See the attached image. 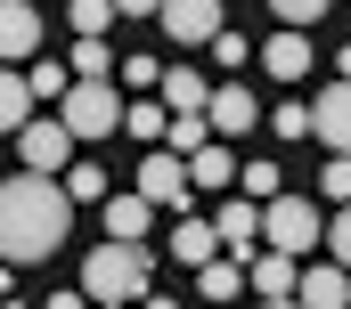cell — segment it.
Listing matches in <instances>:
<instances>
[{
  "label": "cell",
  "mask_w": 351,
  "mask_h": 309,
  "mask_svg": "<svg viewBox=\"0 0 351 309\" xmlns=\"http://www.w3.org/2000/svg\"><path fill=\"white\" fill-rule=\"evenodd\" d=\"M74 236V196L41 171L25 179H0V260L25 269V260H49L58 244Z\"/></svg>",
  "instance_id": "obj_1"
},
{
  "label": "cell",
  "mask_w": 351,
  "mask_h": 309,
  "mask_svg": "<svg viewBox=\"0 0 351 309\" xmlns=\"http://www.w3.org/2000/svg\"><path fill=\"white\" fill-rule=\"evenodd\" d=\"M147 285H156V252L147 244H98L82 260V293H90V309H131V301H147Z\"/></svg>",
  "instance_id": "obj_2"
},
{
  "label": "cell",
  "mask_w": 351,
  "mask_h": 309,
  "mask_svg": "<svg viewBox=\"0 0 351 309\" xmlns=\"http://www.w3.org/2000/svg\"><path fill=\"white\" fill-rule=\"evenodd\" d=\"M311 244H327V212H319L311 196H269L262 204V252L311 260Z\"/></svg>",
  "instance_id": "obj_3"
},
{
  "label": "cell",
  "mask_w": 351,
  "mask_h": 309,
  "mask_svg": "<svg viewBox=\"0 0 351 309\" xmlns=\"http://www.w3.org/2000/svg\"><path fill=\"white\" fill-rule=\"evenodd\" d=\"M58 122L74 131V147L114 139V131H123V98H114V81H74V90L58 98Z\"/></svg>",
  "instance_id": "obj_4"
},
{
  "label": "cell",
  "mask_w": 351,
  "mask_h": 309,
  "mask_svg": "<svg viewBox=\"0 0 351 309\" xmlns=\"http://www.w3.org/2000/svg\"><path fill=\"white\" fill-rule=\"evenodd\" d=\"M16 154H25V171H41V179H66L74 171V131L49 114V122H25L16 131Z\"/></svg>",
  "instance_id": "obj_5"
},
{
  "label": "cell",
  "mask_w": 351,
  "mask_h": 309,
  "mask_svg": "<svg viewBox=\"0 0 351 309\" xmlns=\"http://www.w3.org/2000/svg\"><path fill=\"white\" fill-rule=\"evenodd\" d=\"M213 236H221V252L245 269L254 252H262V204H245V196H229L221 212H213Z\"/></svg>",
  "instance_id": "obj_6"
},
{
  "label": "cell",
  "mask_w": 351,
  "mask_h": 309,
  "mask_svg": "<svg viewBox=\"0 0 351 309\" xmlns=\"http://www.w3.org/2000/svg\"><path fill=\"white\" fill-rule=\"evenodd\" d=\"M311 131H319L327 154H351V81H327V90L311 98Z\"/></svg>",
  "instance_id": "obj_7"
},
{
  "label": "cell",
  "mask_w": 351,
  "mask_h": 309,
  "mask_svg": "<svg viewBox=\"0 0 351 309\" xmlns=\"http://www.w3.org/2000/svg\"><path fill=\"white\" fill-rule=\"evenodd\" d=\"M204 122H213V139H245V131L262 122V106H254L245 81H221V90L204 98Z\"/></svg>",
  "instance_id": "obj_8"
},
{
  "label": "cell",
  "mask_w": 351,
  "mask_h": 309,
  "mask_svg": "<svg viewBox=\"0 0 351 309\" xmlns=\"http://www.w3.org/2000/svg\"><path fill=\"white\" fill-rule=\"evenodd\" d=\"M139 196L164 212V204H188V163H180L172 147H147V163H139Z\"/></svg>",
  "instance_id": "obj_9"
},
{
  "label": "cell",
  "mask_w": 351,
  "mask_h": 309,
  "mask_svg": "<svg viewBox=\"0 0 351 309\" xmlns=\"http://www.w3.org/2000/svg\"><path fill=\"white\" fill-rule=\"evenodd\" d=\"M294 301H302V309H351V269H335V260H302Z\"/></svg>",
  "instance_id": "obj_10"
},
{
  "label": "cell",
  "mask_w": 351,
  "mask_h": 309,
  "mask_svg": "<svg viewBox=\"0 0 351 309\" xmlns=\"http://www.w3.org/2000/svg\"><path fill=\"white\" fill-rule=\"evenodd\" d=\"M164 33H172L180 49H196V41H213L221 33V0H164V16H156Z\"/></svg>",
  "instance_id": "obj_11"
},
{
  "label": "cell",
  "mask_w": 351,
  "mask_h": 309,
  "mask_svg": "<svg viewBox=\"0 0 351 309\" xmlns=\"http://www.w3.org/2000/svg\"><path fill=\"white\" fill-rule=\"evenodd\" d=\"M33 49H41L33 0H0V66H16V57H33Z\"/></svg>",
  "instance_id": "obj_12"
},
{
  "label": "cell",
  "mask_w": 351,
  "mask_h": 309,
  "mask_svg": "<svg viewBox=\"0 0 351 309\" xmlns=\"http://www.w3.org/2000/svg\"><path fill=\"white\" fill-rule=\"evenodd\" d=\"M294 277H302V260H286V252H254L245 260V285L262 301H294Z\"/></svg>",
  "instance_id": "obj_13"
},
{
  "label": "cell",
  "mask_w": 351,
  "mask_h": 309,
  "mask_svg": "<svg viewBox=\"0 0 351 309\" xmlns=\"http://www.w3.org/2000/svg\"><path fill=\"white\" fill-rule=\"evenodd\" d=\"M156 90H164V106H172V114H204V98H213V81L196 74V66H164Z\"/></svg>",
  "instance_id": "obj_14"
},
{
  "label": "cell",
  "mask_w": 351,
  "mask_h": 309,
  "mask_svg": "<svg viewBox=\"0 0 351 309\" xmlns=\"http://www.w3.org/2000/svg\"><path fill=\"white\" fill-rule=\"evenodd\" d=\"M147 220H156V204H147V196H106V236H114V244H139Z\"/></svg>",
  "instance_id": "obj_15"
},
{
  "label": "cell",
  "mask_w": 351,
  "mask_h": 309,
  "mask_svg": "<svg viewBox=\"0 0 351 309\" xmlns=\"http://www.w3.org/2000/svg\"><path fill=\"white\" fill-rule=\"evenodd\" d=\"M172 260H180V269L221 260V236H213V220H180V228H172Z\"/></svg>",
  "instance_id": "obj_16"
},
{
  "label": "cell",
  "mask_w": 351,
  "mask_h": 309,
  "mask_svg": "<svg viewBox=\"0 0 351 309\" xmlns=\"http://www.w3.org/2000/svg\"><path fill=\"white\" fill-rule=\"evenodd\" d=\"M123 131H131L139 147H164V131H172V106H164V98H131V106H123Z\"/></svg>",
  "instance_id": "obj_17"
},
{
  "label": "cell",
  "mask_w": 351,
  "mask_h": 309,
  "mask_svg": "<svg viewBox=\"0 0 351 309\" xmlns=\"http://www.w3.org/2000/svg\"><path fill=\"white\" fill-rule=\"evenodd\" d=\"M262 66L278 81H302V74H311V33H278V41L262 49Z\"/></svg>",
  "instance_id": "obj_18"
},
{
  "label": "cell",
  "mask_w": 351,
  "mask_h": 309,
  "mask_svg": "<svg viewBox=\"0 0 351 309\" xmlns=\"http://www.w3.org/2000/svg\"><path fill=\"white\" fill-rule=\"evenodd\" d=\"M229 179H237V154L221 147V139H213L204 154H188V187H229Z\"/></svg>",
  "instance_id": "obj_19"
},
{
  "label": "cell",
  "mask_w": 351,
  "mask_h": 309,
  "mask_svg": "<svg viewBox=\"0 0 351 309\" xmlns=\"http://www.w3.org/2000/svg\"><path fill=\"white\" fill-rule=\"evenodd\" d=\"M25 122H33V90H25V74H8V66H0V131L16 139Z\"/></svg>",
  "instance_id": "obj_20"
},
{
  "label": "cell",
  "mask_w": 351,
  "mask_h": 309,
  "mask_svg": "<svg viewBox=\"0 0 351 309\" xmlns=\"http://www.w3.org/2000/svg\"><path fill=\"white\" fill-rule=\"evenodd\" d=\"M196 293H204V301H237V293H245V269H237V260H204V269H196Z\"/></svg>",
  "instance_id": "obj_21"
},
{
  "label": "cell",
  "mask_w": 351,
  "mask_h": 309,
  "mask_svg": "<svg viewBox=\"0 0 351 309\" xmlns=\"http://www.w3.org/2000/svg\"><path fill=\"white\" fill-rule=\"evenodd\" d=\"M164 147H172L180 163H188V154H204V147H213V122H204V114H172V131H164Z\"/></svg>",
  "instance_id": "obj_22"
},
{
  "label": "cell",
  "mask_w": 351,
  "mask_h": 309,
  "mask_svg": "<svg viewBox=\"0 0 351 309\" xmlns=\"http://www.w3.org/2000/svg\"><path fill=\"white\" fill-rule=\"evenodd\" d=\"M58 187H66V196H74V204H106V196H114V179H106V171H98V163H74V171H66V179H58Z\"/></svg>",
  "instance_id": "obj_23"
},
{
  "label": "cell",
  "mask_w": 351,
  "mask_h": 309,
  "mask_svg": "<svg viewBox=\"0 0 351 309\" xmlns=\"http://www.w3.org/2000/svg\"><path fill=\"white\" fill-rule=\"evenodd\" d=\"M25 90H33V98H49V106H58V98H66V90H74V66H58V57H41V66H33V74H25Z\"/></svg>",
  "instance_id": "obj_24"
},
{
  "label": "cell",
  "mask_w": 351,
  "mask_h": 309,
  "mask_svg": "<svg viewBox=\"0 0 351 309\" xmlns=\"http://www.w3.org/2000/svg\"><path fill=\"white\" fill-rule=\"evenodd\" d=\"M74 81H114V49L106 41H74Z\"/></svg>",
  "instance_id": "obj_25"
},
{
  "label": "cell",
  "mask_w": 351,
  "mask_h": 309,
  "mask_svg": "<svg viewBox=\"0 0 351 309\" xmlns=\"http://www.w3.org/2000/svg\"><path fill=\"white\" fill-rule=\"evenodd\" d=\"M237 179H245V204H269V196H286V171H278V163H245Z\"/></svg>",
  "instance_id": "obj_26"
},
{
  "label": "cell",
  "mask_w": 351,
  "mask_h": 309,
  "mask_svg": "<svg viewBox=\"0 0 351 309\" xmlns=\"http://www.w3.org/2000/svg\"><path fill=\"white\" fill-rule=\"evenodd\" d=\"M66 16H74V33H82V41H106V25H114V0H74Z\"/></svg>",
  "instance_id": "obj_27"
},
{
  "label": "cell",
  "mask_w": 351,
  "mask_h": 309,
  "mask_svg": "<svg viewBox=\"0 0 351 309\" xmlns=\"http://www.w3.org/2000/svg\"><path fill=\"white\" fill-rule=\"evenodd\" d=\"M269 8H278V25H286V33H302V25H319L335 0H269Z\"/></svg>",
  "instance_id": "obj_28"
},
{
  "label": "cell",
  "mask_w": 351,
  "mask_h": 309,
  "mask_svg": "<svg viewBox=\"0 0 351 309\" xmlns=\"http://www.w3.org/2000/svg\"><path fill=\"white\" fill-rule=\"evenodd\" d=\"M319 196H327V204H351V154H327V171H319Z\"/></svg>",
  "instance_id": "obj_29"
},
{
  "label": "cell",
  "mask_w": 351,
  "mask_h": 309,
  "mask_svg": "<svg viewBox=\"0 0 351 309\" xmlns=\"http://www.w3.org/2000/svg\"><path fill=\"white\" fill-rule=\"evenodd\" d=\"M327 252H335V269H351V204L327 220Z\"/></svg>",
  "instance_id": "obj_30"
},
{
  "label": "cell",
  "mask_w": 351,
  "mask_h": 309,
  "mask_svg": "<svg viewBox=\"0 0 351 309\" xmlns=\"http://www.w3.org/2000/svg\"><path fill=\"white\" fill-rule=\"evenodd\" d=\"M269 131H278V139H311V106H278Z\"/></svg>",
  "instance_id": "obj_31"
},
{
  "label": "cell",
  "mask_w": 351,
  "mask_h": 309,
  "mask_svg": "<svg viewBox=\"0 0 351 309\" xmlns=\"http://www.w3.org/2000/svg\"><path fill=\"white\" fill-rule=\"evenodd\" d=\"M123 81H131V90H156L164 66H156V57H123Z\"/></svg>",
  "instance_id": "obj_32"
},
{
  "label": "cell",
  "mask_w": 351,
  "mask_h": 309,
  "mask_svg": "<svg viewBox=\"0 0 351 309\" xmlns=\"http://www.w3.org/2000/svg\"><path fill=\"white\" fill-rule=\"evenodd\" d=\"M213 57H221V66H245V33L221 25V33H213Z\"/></svg>",
  "instance_id": "obj_33"
},
{
  "label": "cell",
  "mask_w": 351,
  "mask_h": 309,
  "mask_svg": "<svg viewBox=\"0 0 351 309\" xmlns=\"http://www.w3.org/2000/svg\"><path fill=\"white\" fill-rule=\"evenodd\" d=\"M114 16H164V0H114Z\"/></svg>",
  "instance_id": "obj_34"
},
{
  "label": "cell",
  "mask_w": 351,
  "mask_h": 309,
  "mask_svg": "<svg viewBox=\"0 0 351 309\" xmlns=\"http://www.w3.org/2000/svg\"><path fill=\"white\" fill-rule=\"evenodd\" d=\"M41 309H90V293H49Z\"/></svg>",
  "instance_id": "obj_35"
},
{
  "label": "cell",
  "mask_w": 351,
  "mask_h": 309,
  "mask_svg": "<svg viewBox=\"0 0 351 309\" xmlns=\"http://www.w3.org/2000/svg\"><path fill=\"white\" fill-rule=\"evenodd\" d=\"M0 309H8V269H0Z\"/></svg>",
  "instance_id": "obj_36"
},
{
  "label": "cell",
  "mask_w": 351,
  "mask_h": 309,
  "mask_svg": "<svg viewBox=\"0 0 351 309\" xmlns=\"http://www.w3.org/2000/svg\"><path fill=\"white\" fill-rule=\"evenodd\" d=\"M139 309H172V301H156V293H147V301H139Z\"/></svg>",
  "instance_id": "obj_37"
},
{
  "label": "cell",
  "mask_w": 351,
  "mask_h": 309,
  "mask_svg": "<svg viewBox=\"0 0 351 309\" xmlns=\"http://www.w3.org/2000/svg\"><path fill=\"white\" fill-rule=\"evenodd\" d=\"M262 309H302V301H262Z\"/></svg>",
  "instance_id": "obj_38"
},
{
  "label": "cell",
  "mask_w": 351,
  "mask_h": 309,
  "mask_svg": "<svg viewBox=\"0 0 351 309\" xmlns=\"http://www.w3.org/2000/svg\"><path fill=\"white\" fill-rule=\"evenodd\" d=\"M131 309H139V301H131Z\"/></svg>",
  "instance_id": "obj_39"
}]
</instances>
